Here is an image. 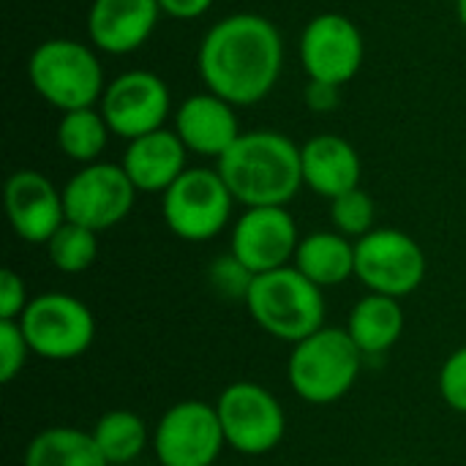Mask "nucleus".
Wrapping results in <instances>:
<instances>
[{
  "mask_svg": "<svg viewBox=\"0 0 466 466\" xmlns=\"http://www.w3.org/2000/svg\"><path fill=\"white\" fill-rule=\"evenodd\" d=\"M453 3H456V0H453Z\"/></svg>",
  "mask_w": 466,
  "mask_h": 466,
  "instance_id": "obj_35",
  "label": "nucleus"
},
{
  "mask_svg": "<svg viewBox=\"0 0 466 466\" xmlns=\"http://www.w3.org/2000/svg\"><path fill=\"white\" fill-rule=\"evenodd\" d=\"M128 466H139V464H128Z\"/></svg>",
  "mask_w": 466,
  "mask_h": 466,
  "instance_id": "obj_34",
  "label": "nucleus"
},
{
  "mask_svg": "<svg viewBox=\"0 0 466 466\" xmlns=\"http://www.w3.org/2000/svg\"><path fill=\"white\" fill-rule=\"evenodd\" d=\"M188 150L175 128H158L126 145L120 167L139 194H164L188 167Z\"/></svg>",
  "mask_w": 466,
  "mask_h": 466,
  "instance_id": "obj_18",
  "label": "nucleus"
},
{
  "mask_svg": "<svg viewBox=\"0 0 466 466\" xmlns=\"http://www.w3.org/2000/svg\"><path fill=\"white\" fill-rule=\"evenodd\" d=\"M197 68L205 90L224 101L235 106L259 104L273 93L284 68L281 33L262 14H229L205 33Z\"/></svg>",
  "mask_w": 466,
  "mask_h": 466,
  "instance_id": "obj_1",
  "label": "nucleus"
},
{
  "mask_svg": "<svg viewBox=\"0 0 466 466\" xmlns=\"http://www.w3.org/2000/svg\"><path fill=\"white\" fill-rule=\"evenodd\" d=\"M137 194L139 191L134 188L120 164H85L63 186L66 221H74L93 232H106L128 218Z\"/></svg>",
  "mask_w": 466,
  "mask_h": 466,
  "instance_id": "obj_11",
  "label": "nucleus"
},
{
  "mask_svg": "<svg viewBox=\"0 0 466 466\" xmlns=\"http://www.w3.org/2000/svg\"><path fill=\"white\" fill-rule=\"evenodd\" d=\"M227 448L240 456H268L287 437V412L281 401L251 380L227 385L216 401Z\"/></svg>",
  "mask_w": 466,
  "mask_h": 466,
  "instance_id": "obj_8",
  "label": "nucleus"
},
{
  "mask_svg": "<svg viewBox=\"0 0 466 466\" xmlns=\"http://www.w3.org/2000/svg\"><path fill=\"white\" fill-rule=\"evenodd\" d=\"M456 14H459V22L466 30V0H456Z\"/></svg>",
  "mask_w": 466,
  "mask_h": 466,
  "instance_id": "obj_33",
  "label": "nucleus"
},
{
  "mask_svg": "<svg viewBox=\"0 0 466 466\" xmlns=\"http://www.w3.org/2000/svg\"><path fill=\"white\" fill-rule=\"evenodd\" d=\"M303 186L317 197L336 199L360 186V156L355 145L339 134H317L300 145Z\"/></svg>",
  "mask_w": 466,
  "mask_h": 466,
  "instance_id": "obj_19",
  "label": "nucleus"
},
{
  "mask_svg": "<svg viewBox=\"0 0 466 466\" xmlns=\"http://www.w3.org/2000/svg\"><path fill=\"white\" fill-rule=\"evenodd\" d=\"M292 265L319 289L339 287L355 276V240L336 229H322L300 238Z\"/></svg>",
  "mask_w": 466,
  "mask_h": 466,
  "instance_id": "obj_21",
  "label": "nucleus"
},
{
  "mask_svg": "<svg viewBox=\"0 0 466 466\" xmlns=\"http://www.w3.org/2000/svg\"><path fill=\"white\" fill-rule=\"evenodd\" d=\"M16 322L33 355L52 363L76 360L96 341V317L90 306L57 289L30 298Z\"/></svg>",
  "mask_w": 466,
  "mask_h": 466,
  "instance_id": "obj_7",
  "label": "nucleus"
},
{
  "mask_svg": "<svg viewBox=\"0 0 466 466\" xmlns=\"http://www.w3.org/2000/svg\"><path fill=\"white\" fill-rule=\"evenodd\" d=\"M363 57V33L347 14H317L300 33V63L309 79L341 87L358 76Z\"/></svg>",
  "mask_w": 466,
  "mask_h": 466,
  "instance_id": "obj_13",
  "label": "nucleus"
},
{
  "mask_svg": "<svg viewBox=\"0 0 466 466\" xmlns=\"http://www.w3.org/2000/svg\"><path fill=\"white\" fill-rule=\"evenodd\" d=\"M3 202L11 232L30 246H46L66 224L63 188L35 169H16L5 180Z\"/></svg>",
  "mask_w": 466,
  "mask_h": 466,
  "instance_id": "obj_15",
  "label": "nucleus"
},
{
  "mask_svg": "<svg viewBox=\"0 0 466 466\" xmlns=\"http://www.w3.org/2000/svg\"><path fill=\"white\" fill-rule=\"evenodd\" d=\"M93 440L109 466L137 464V459L150 445L147 423L131 410H112L104 412L93 426Z\"/></svg>",
  "mask_w": 466,
  "mask_h": 466,
  "instance_id": "obj_23",
  "label": "nucleus"
},
{
  "mask_svg": "<svg viewBox=\"0 0 466 466\" xmlns=\"http://www.w3.org/2000/svg\"><path fill=\"white\" fill-rule=\"evenodd\" d=\"M158 19V0H93L87 38L106 55H131L150 41Z\"/></svg>",
  "mask_w": 466,
  "mask_h": 466,
  "instance_id": "obj_17",
  "label": "nucleus"
},
{
  "mask_svg": "<svg viewBox=\"0 0 466 466\" xmlns=\"http://www.w3.org/2000/svg\"><path fill=\"white\" fill-rule=\"evenodd\" d=\"M235 197L218 169L188 167L164 194L161 216L167 229L186 243H208L218 238L229 221Z\"/></svg>",
  "mask_w": 466,
  "mask_h": 466,
  "instance_id": "obj_6",
  "label": "nucleus"
},
{
  "mask_svg": "<svg viewBox=\"0 0 466 466\" xmlns=\"http://www.w3.org/2000/svg\"><path fill=\"white\" fill-rule=\"evenodd\" d=\"M98 109L109 123V131L131 142L150 131L167 128V117L172 112V96L158 74L145 68H131L106 82Z\"/></svg>",
  "mask_w": 466,
  "mask_h": 466,
  "instance_id": "obj_12",
  "label": "nucleus"
},
{
  "mask_svg": "<svg viewBox=\"0 0 466 466\" xmlns=\"http://www.w3.org/2000/svg\"><path fill=\"white\" fill-rule=\"evenodd\" d=\"M363 360L366 358L347 328L325 325L292 347L287 380L300 401L311 407H328L341 401L355 388Z\"/></svg>",
  "mask_w": 466,
  "mask_h": 466,
  "instance_id": "obj_4",
  "label": "nucleus"
},
{
  "mask_svg": "<svg viewBox=\"0 0 466 466\" xmlns=\"http://www.w3.org/2000/svg\"><path fill=\"white\" fill-rule=\"evenodd\" d=\"M175 134L188 153L202 158H221L243 134L238 106L205 90L183 98L175 109Z\"/></svg>",
  "mask_w": 466,
  "mask_h": 466,
  "instance_id": "obj_16",
  "label": "nucleus"
},
{
  "mask_svg": "<svg viewBox=\"0 0 466 466\" xmlns=\"http://www.w3.org/2000/svg\"><path fill=\"white\" fill-rule=\"evenodd\" d=\"M208 284H210V289L218 298L246 303V295H248V289L254 284V273L240 259H235L227 251L224 257H218V259L210 262V268H208Z\"/></svg>",
  "mask_w": 466,
  "mask_h": 466,
  "instance_id": "obj_27",
  "label": "nucleus"
},
{
  "mask_svg": "<svg viewBox=\"0 0 466 466\" xmlns=\"http://www.w3.org/2000/svg\"><path fill=\"white\" fill-rule=\"evenodd\" d=\"M303 101L311 112L317 115H328V112H336L339 104H341V87L339 85H330V82H317V79H309V85L303 87Z\"/></svg>",
  "mask_w": 466,
  "mask_h": 466,
  "instance_id": "obj_31",
  "label": "nucleus"
},
{
  "mask_svg": "<svg viewBox=\"0 0 466 466\" xmlns=\"http://www.w3.org/2000/svg\"><path fill=\"white\" fill-rule=\"evenodd\" d=\"M210 5H213V0H158L161 14L180 19V22H191V19L205 16L210 11Z\"/></svg>",
  "mask_w": 466,
  "mask_h": 466,
  "instance_id": "obj_32",
  "label": "nucleus"
},
{
  "mask_svg": "<svg viewBox=\"0 0 466 466\" xmlns=\"http://www.w3.org/2000/svg\"><path fill=\"white\" fill-rule=\"evenodd\" d=\"M27 303H30V295H27L25 279L16 270L5 268L0 273V319H19Z\"/></svg>",
  "mask_w": 466,
  "mask_h": 466,
  "instance_id": "obj_30",
  "label": "nucleus"
},
{
  "mask_svg": "<svg viewBox=\"0 0 466 466\" xmlns=\"http://www.w3.org/2000/svg\"><path fill=\"white\" fill-rule=\"evenodd\" d=\"M25 466H109L90 431L74 426H49L25 448Z\"/></svg>",
  "mask_w": 466,
  "mask_h": 466,
  "instance_id": "obj_22",
  "label": "nucleus"
},
{
  "mask_svg": "<svg viewBox=\"0 0 466 466\" xmlns=\"http://www.w3.org/2000/svg\"><path fill=\"white\" fill-rule=\"evenodd\" d=\"M374 218H377V205H374L371 194L363 191L360 186L330 199V221H333L336 232H341L350 240H360L371 229H377Z\"/></svg>",
  "mask_w": 466,
  "mask_h": 466,
  "instance_id": "obj_26",
  "label": "nucleus"
},
{
  "mask_svg": "<svg viewBox=\"0 0 466 466\" xmlns=\"http://www.w3.org/2000/svg\"><path fill=\"white\" fill-rule=\"evenodd\" d=\"M426 254L420 243L393 227H377L355 240V279L377 295L410 298L426 279Z\"/></svg>",
  "mask_w": 466,
  "mask_h": 466,
  "instance_id": "obj_9",
  "label": "nucleus"
},
{
  "mask_svg": "<svg viewBox=\"0 0 466 466\" xmlns=\"http://www.w3.org/2000/svg\"><path fill=\"white\" fill-rule=\"evenodd\" d=\"M33 355L16 319H0V382H14Z\"/></svg>",
  "mask_w": 466,
  "mask_h": 466,
  "instance_id": "obj_28",
  "label": "nucleus"
},
{
  "mask_svg": "<svg viewBox=\"0 0 466 466\" xmlns=\"http://www.w3.org/2000/svg\"><path fill=\"white\" fill-rule=\"evenodd\" d=\"M300 232L287 208H246L229 232V254L254 276L292 265Z\"/></svg>",
  "mask_w": 466,
  "mask_h": 466,
  "instance_id": "obj_14",
  "label": "nucleus"
},
{
  "mask_svg": "<svg viewBox=\"0 0 466 466\" xmlns=\"http://www.w3.org/2000/svg\"><path fill=\"white\" fill-rule=\"evenodd\" d=\"M216 169L243 208H287L303 188L300 145L270 128L243 131Z\"/></svg>",
  "mask_w": 466,
  "mask_h": 466,
  "instance_id": "obj_2",
  "label": "nucleus"
},
{
  "mask_svg": "<svg viewBox=\"0 0 466 466\" xmlns=\"http://www.w3.org/2000/svg\"><path fill=\"white\" fill-rule=\"evenodd\" d=\"M27 79L38 98H44L60 115L96 106L106 87L96 49L76 38L41 41L30 52Z\"/></svg>",
  "mask_w": 466,
  "mask_h": 466,
  "instance_id": "obj_5",
  "label": "nucleus"
},
{
  "mask_svg": "<svg viewBox=\"0 0 466 466\" xmlns=\"http://www.w3.org/2000/svg\"><path fill=\"white\" fill-rule=\"evenodd\" d=\"M347 333L363 352V358H380L393 350L404 333V309L401 300L369 292L363 295L347 319Z\"/></svg>",
  "mask_w": 466,
  "mask_h": 466,
  "instance_id": "obj_20",
  "label": "nucleus"
},
{
  "mask_svg": "<svg viewBox=\"0 0 466 466\" xmlns=\"http://www.w3.org/2000/svg\"><path fill=\"white\" fill-rule=\"evenodd\" d=\"M227 440L216 404L183 399L172 404L153 429V453L158 466H213Z\"/></svg>",
  "mask_w": 466,
  "mask_h": 466,
  "instance_id": "obj_10",
  "label": "nucleus"
},
{
  "mask_svg": "<svg viewBox=\"0 0 466 466\" xmlns=\"http://www.w3.org/2000/svg\"><path fill=\"white\" fill-rule=\"evenodd\" d=\"M251 319L276 341L298 344L325 328V289L309 281L295 265L254 276L246 295Z\"/></svg>",
  "mask_w": 466,
  "mask_h": 466,
  "instance_id": "obj_3",
  "label": "nucleus"
},
{
  "mask_svg": "<svg viewBox=\"0 0 466 466\" xmlns=\"http://www.w3.org/2000/svg\"><path fill=\"white\" fill-rule=\"evenodd\" d=\"M440 396L442 401L459 412L466 415V347H459L456 352H451L440 369Z\"/></svg>",
  "mask_w": 466,
  "mask_h": 466,
  "instance_id": "obj_29",
  "label": "nucleus"
},
{
  "mask_svg": "<svg viewBox=\"0 0 466 466\" xmlns=\"http://www.w3.org/2000/svg\"><path fill=\"white\" fill-rule=\"evenodd\" d=\"M109 137H112L109 123L104 120L101 109H93V106L63 112L57 120V128H55L57 150L82 167L96 164L101 158Z\"/></svg>",
  "mask_w": 466,
  "mask_h": 466,
  "instance_id": "obj_24",
  "label": "nucleus"
},
{
  "mask_svg": "<svg viewBox=\"0 0 466 466\" xmlns=\"http://www.w3.org/2000/svg\"><path fill=\"white\" fill-rule=\"evenodd\" d=\"M44 248H46V257L55 270H60L66 276H79V273L90 270L98 257V232L79 227L74 221H66L49 238V243Z\"/></svg>",
  "mask_w": 466,
  "mask_h": 466,
  "instance_id": "obj_25",
  "label": "nucleus"
}]
</instances>
